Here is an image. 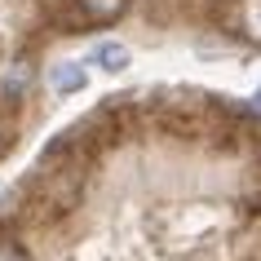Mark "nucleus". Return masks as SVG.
<instances>
[{
	"label": "nucleus",
	"mask_w": 261,
	"mask_h": 261,
	"mask_svg": "<svg viewBox=\"0 0 261 261\" xmlns=\"http://www.w3.org/2000/svg\"><path fill=\"white\" fill-rule=\"evenodd\" d=\"M31 80H36V71H31L27 62H14V67H5V71H0V97L18 102V97L31 89Z\"/></svg>",
	"instance_id": "1"
},
{
	"label": "nucleus",
	"mask_w": 261,
	"mask_h": 261,
	"mask_svg": "<svg viewBox=\"0 0 261 261\" xmlns=\"http://www.w3.org/2000/svg\"><path fill=\"white\" fill-rule=\"evenodd\" d=\"M93 62L102 71H111V75H120V71H128V62H133V54H128V44H115V40H102L93 49Z\"/></svg>",
	"instance_id": "2"
},
{
	"label": "nucleus",
	"mask_w": 261,
	"mask_h": 261,
	"mask_svg": "<svg viewBox=\"0 0 261 261\" xmlns=\"http://www.w3.org/2000/svg\"><path fill=\"white\" fill-rule=\"evenodd\" d=\"M49 84H54V93H80L84 84H89V75H84L80 62H58L49 71Z\"/></svg>",
	"instance_id": "3"
},
{
	"label": "nucleus",
	"mask_w": 261,
	"mask_h": 261,
	"mask_svg": "<svg viewBox=\"0 0 261 261\" xmlns=\"http://www.w3.org/2000/svg\"><path fill=\"white\" fill-rule=\"evenodd\" d=\"M80 5H84V14L97 18V22H102V18H115L124 9V0H80Z\"/></svg>",
	"instance_id": "4"
},
{
	"label": "nucleus",
	"mask_w": 261,
	"mask_h": 261,
	"mask_svg": "<svg viewBox=\"0 0 261 261\" xmlns=\"http://www.w3.org/2000/svg\"><path fill=\"white\" fill-rule=\"evenodd\" d=\"M0 261H22L18 252H9V248H0Z\"/></svg>",
	"instance_id": "5"
},
{
	"label": "nucleus",
	"mask_w": 261,
	"mask_h": 261,
	"mask_svg": "<svg viewBox=\"0 0 261 261\" xmlns=\"http://www.w3.org/2000/svg\"><path fill=\"white\" fill-rule=\"evenodd\" d=\"M0 151H5V146H0Z\"/></svg>",
	"instance_id": "6"
}]
</instances>
